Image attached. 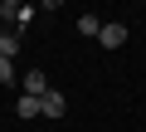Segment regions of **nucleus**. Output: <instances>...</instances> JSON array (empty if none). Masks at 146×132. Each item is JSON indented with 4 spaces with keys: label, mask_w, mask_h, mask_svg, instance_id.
<instances>
[{
    "label": "nucleus",
    "mask_w": 146,
    "mask_h": 132,
    "mask_svg": "<svg viewBox=\"0 0 146 132\" xmlns=\"http://www.w3.org/2000/svg\"><path fill=\"white\" fill-rule=\"evenodd\" d=\"M34 15H39L34 5H20V0H0V20H5V29H15V34H20V29H25Z\"/></svg>",
    "instance_id": "f257e3e1"
},
{
    "label": "nucleus",
    "mask_w": 146,
    "mask_h": 132,
    "mask_svg": "<svg viewBox=\"0 0 146 132\" xmlns=\"http://www.w3.org/2000/svg\"><path fill=\"white\" fill-rule=\"evenodd\" d=\"M98 44H102V49H122V44H127V25H117V20L102 25V29H98Z\"/></svg>",
    "instance_id": "f03ea898"
},
{
    "label": "nucleus",
    "mask_w": 146,
    "mask_h": 132,
    "mask_svg": "<svg viewBox=\"0 0 146 132\" xmlns=\"http://www.w3.org/2000/svg\"><path fill=\"white\" fill-rule=\"evenodd\" d=\"M20 83H25V93H29V98H44V93H49V78H44V69H29Z\"/></svg>",
    "instance_id": "7ed1b4c3"
},
{
    "label": "nucleus",
    "mask_w": 146,
    "mask_h": 132,
    "mask_svg": "<svg viewBox=\"0 0 146 132\" xmlns=\"http://www.w3.org/2000/svg\"><path fill=\"white\" fill-rule=\"evenodd\" d=\"M39 113H44V117H63V113H68V103H63V93H54V88H49V93L39 98Z\"/></svg>",
    "instance_id": "20e7f679"
},
{
    "label": "nucleus",
    "mask_w": 146,
    "mask_h": 132,
    "mask_svg": "<svg viewBox=\"0 0 146 132\" xmlns=\"http://www.w3.org/2000/svg\"><path fill=\"white\" fill-rule=\"evenodd\" d=\"M15 54H20V34H15V29H0V59L15 64Z\"/></svg>",
    "instance_id": "39448f33"
},
{
    "label": "nucleus",
    "mask_w": 146,
    "mask_h": 132,
    "mask_svg": "<svg viewBox=\"0 0 146 132\" xmlns=\"http://www.w3.org/2000/svg\"><path fill=\"white\" fill-rule=\"evenodd\" d=\"M15 113H20V117H39V98H29V93H20V103H15Z\"/></svg>",
    "instance_id": "423d86ee"
},
{
    "label": "nucleus",
    "mask_w": 146,
    "mask_h": 132,
    "mask_svg": "<svg viewBox=\"0 0 146 132\" xmlns=\"http://www.w3.org/2000/svg\"><path fill=\"white\" fill-rule=\"evenodd\" d=\"M98 29H102L98 15H78V34H93V39H98Z\"/></svg>",
    "instance_id": "0eeeda50"
},
{
    "label": "nucleus",
    "mask_w": 146,
    "mask_h": 132,
    "mask_svg": "<svg viewBox=\"0 0 146 132\" xmlns=\"http://www.w3.org/2000/svg\"><path fill=\"white\" fill-rule=\"evenodd\" d=\"M15 78H20V74H15V64H10V59H0V88H10Z\"/></svg>",
    "instance_id": "6e6552de"
}]
</instances>
